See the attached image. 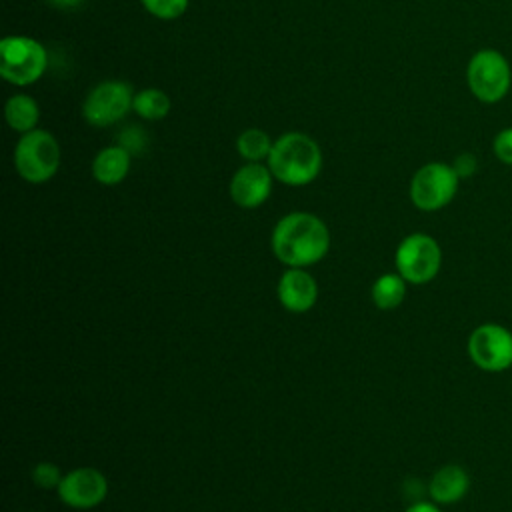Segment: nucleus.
I'll return each mask as SVG.
<instances>
[{
    "mask_svg": "<svg viewBox=\"0 0 512 512\" xmlns=\"http://www.w3.org/2000/svg\"><path fill=\"white\" fill-rule=\"evenodd\" d=\"M460 186V178L452 164L426 162L410 178V202L422 212H436L446 208Z\"/></svg>",
    "mask_w": 512,
    "mask_h": 512,
    "instance_id": "7",
    "label": "nucleus"
},
{
    "mask_svg": "<svg viewBox=\"0 0 512 512\" xmlns=\"http://www.w3.org/2000/svg\"><path fill=\"white\" fill-rule=\"evenodd\" d=\"M394 266L408 284H428L440 272L442 248L434 236L426 232H412L396 246Z\"/></svg>",
    "mask_w": 512,
    "mask_h": 512,
    "instance_id": "6",
    "label": "nucleus"
},
{
    "mask_svg": "<svg viewBox=\"0 0 512 512\" xmlns=\"http://www.w3.org/2000/svg\"><path fill=\"white\" fill-rule=\"evenodd\" d=\"M46 2L60 10H72V8H78L80 4H84L86 0H46Z\"/></svg>",
    "mask_w": 512,
    "mask_h": 512,
    "instance_id": "25",
    "label": "nucleus"
},
{
    "mask_svg": "<svg viewBox=\"0 0 512 512\" xmlns=\"http://www.w3.org/2000/svg\"><path fill=\"white\" fill-rule=\"evenodd\" d=\"M130 164H132V154L124 146L112 144V146L102 148L94 156L92 176L96 182H100L104 186H116L128 176Z\"/></svg>",
    "mask_w": 512,
    "mask_h": 512,
    "instance_id": "14",
    "label": "nucleus"
},
{
    "mask_svg": "<svg viewBox=\"0 0 512 512\" xmlns=\"http://www.w3.org/2000/svg\"><path fill=\"white\" fill-rule=\"evenodd\" d=\"M406 280L398 274V272H384L380 274L372 288H370V296L376 308L380 310H394L404 302L406 296Z\"/></svg>",
    "mask_w": 512,
    "mask_h": 512,
    "instance_id": "16",
    "label": "nucleus"
},
{
    "mask_svg": "<svg viewBox=\"0 0 512 512\" xmlns=\"http://www.w3.org/2000/svg\"><path fill=\"white\" fill-rule=\"evenodd\" d=\"M4 118L14 132L26 134L38 126V120H40L38 102L30 94H24V92L14 94L4 104Z\"/></svg>",
    "mask_w": 512,
    "mask_h": 512,
    "instance_id": "15",
    "label": "nucleus"
},
{
    "mask_svg": "<svg viewBox=\"0 0 512 512\" xmlns=\"http://www.w3.org/2000/svg\"><path fill=\"white\" fill-rule=\"evenodd\" d=\"M170 108H172V100L160 88H144L134 92L132 110L144 120H150V122L162 120L168 116Z\"/></svg>",
    "mask_w": 512,
    "mask_h": 512,
    "instance_id": "17",
    "label": "nucleus"
},
{
    "mask_svg": "<svg viewBox=\"0 0 512 512\" xmlns=\"http://www.w3.org/2000/svg\"><path fill=\"white\" fill-rule=\"evenodd\" d=\"M48 68V52L42 42L14 34L0 40V76L14 86L38 82Z\"/></svg>",
    "mask_w": 512,
    "mask_h": 512,
    "instance_id": "5",
    "label": "nucleus"
},
{
    "mask_svg": "<svg viewBox=\"0 0 512 512\" xmlns=\"http://www.w3.org/2000/svg\"><path fill=\"white\" fill-rule=\"evenodd\" d=\"M468 490H470V474L460 464L440 466L428 482L430 500L440 506H450L460 502L468 494Z\"/></svg>",
    "mask_w": 512,
    "mask_h": 512,
    "instance_id": "13",
    "label": "nucleus"
},
{
    "mask_svg": "<svg viewBox=\"0 0 512 512\" xmlns=\"http://www.w3.org/2000/svg\"><path fill=\"white\" fill-rule=\"evenodd\" d=\"M140 4L158 20H176L188 10L190 0H140Z\"/></svg>",
    "mask_w": 512,
    "mask_h": 512,
    "instance_id": "19",
    "label": "nucleus"
},
{
    "mask_svg": "<svg viewBox=\"0 0 512 512\" xmlns=\"http://www.w3.org/2000/svg\"><path fill=\"white\" fill-rule=\"evenodd\" d=\"M120 146H124L130 154L134 152H140L144 146H146V134L138 128V126H130V128H124L122 134H120Z\"/></svg>",
    "mask_w": 512,
    "mask_h": 512,
    "instance_id": "22",
    "label": "nucleus"
},
{
    "mask_svg": "<svg viewBox=\"0 0 512 512\" xmlns=\"http://www.w3.org/2000/svg\"><path fill=\"white\" fill-rule=\"evenodd\" d=\"M56 492L62 504L74 510H90L104 502L108 494V480L100 470L82 466L66 472Z\"/></svg>",
    "mask_w": 512,
    "mask_h": 512,
    "instance_id": "10",
    "label": "nucleus"
},
{
    "mask_svg": "<svg viewBox=\"0 0 512 512\" xmlns=\"http://www.w3.org/2000/svg\"><path fill=\"white\" fill-rule=\"evenodd\" d=\"M274 140L262 128H246L236 138V152L246 162H262L268 158Z\"/></svg>",
    "mask_w": 512,
    "mask_h": 512,
    "instance_id": "18",
    "label": "nucleus"
},
{
    "mask_svg": "<svg viewBox=\"0 0 512 512\" xmlns=\"http://www.w3.org/2000/svg\"><path fill=\"white\" fill-rule=\"evenodd\" d=\"M32 482L42 490H56L64 478L62 470L54 462H38L32 468Z\"/></svg>",
    "mask_w": 512,
    "mask_h": 512,
    "instance_id": "20",
    "label": "nucleus"
},
{
    "mask_svg": "<svg viewBox=\"0 0 512 512\" xmlns=\"http://www.w3.org/2000/svg\"><path fill=\"white\" fill-rule=\"evenodd\" d=\"M272 180L274 176L266 164L246 162L230 178V198L240 208H258L270 198Z\"/></svg>",
    "mask_w": 512,
    "mask_h": 512,
    "instance_id": "11",
    "label": "nucleus"
},
{
    "mask_svg": "<svg viewBox=\"0 0 512 512\" xmlns=\"http://www.w3.org/2000/svg\"><path fill=\"white\" fill-rule=\"evenodd\" d=\"M466 84L478 102L498 104L512 88V66L500 50L480 48L466 64Z\"/></svg>",
    "mask_w": 512,
    "mask_h": 512,
    "instance_id": "3",
    "label": "nucleus"
},
{
    "mask_svg": "<svg viewBox=\"0 0 512 512\" xmlns=\"http://www.w3.org/2000/svg\"><path fill=\"white\" fill-rule=\"evenodd\" d=\"M452 168H454V172L458 174L460 180L470 178V176H474L476 170H478V158H476V154H472V152H460V154L454 158Z\"/></svg>",
    "mask_w": 512,
    "mask_h": 512,
    "instance_id": "23",
    "label": "nucleus"
},
{
    "mask_svg": "<svg viewBox=\"0 0 512 512\" xmlns=\"http://www.w3.org/2000/svg\"><path fill=\"white\" fill-rule=\"evenodd\" d=\"M470 362L484 372H504L512 368V332L498 322L478 324L466 342Z\"/></svg>",
    "mask_w": 512,
    "mask_h": 512,
    "instance_id": "8",
    "label": "nucleus"
},
{
    "mask_svg": "<svg viewBox=\"0 0 512 512\" xmlns=\"http://www.w3.org/2000/svg\"><path fill=\"white\" fill-rule=\"evenodd\" d=\"M134 90L124 80H102L88 90L82 102V116L94 128L120 122L132 110Z\"/></svg>",
    "mask_w": 512,
    "mask_h": 512,
    "instance_id": "9",
    "label": "nucleus"
},
{
    "mask_svg": "<svg viewBox=\"0 0 512 512\" xmlns=\"http://www.w3.org/2000/svg\"><path fill=\"white\" fill-rule=\"evenodd\" d=\"M492 152L498 162L512 166V126L502 128L492 140Z\"/></svg>",
    "mask_w": 512,
    "mask_h": 512,
    "instance_id": "21",
    "label": "nucleus"
},
{
    "mask_svg": "<svg viewBox=\"0 0 512 512\" xmlns=\"http://www.w3.org/2000/svg\"><path fill=\"white\" fill-rule=\"evenodd\" d=\"M404 512H444V510H442V508H440V504H436V502H424V500H418V502L410 504Z\"/></svg>",
    "mask_w": 512,
    "mask_h": 512,
    "instance_id": "24",
    "label": "nucleus"
},
{
    "mask_svg": "<svg viewBox=\"0 0 512 512\" xmlns=\"http://www.w3.org/2000/svg\"><path fill=\"white\" fill-rule=\"evenodd\" d=\"M60 160V144L48 130L34 128L16 142L14 168L18 176L30 184L48 182L58 172Z\"/></svg>",
    "mask_w": 512,
    "mask_h": 512,
    "instance_id": "4",
    "label": "nucleus"
},
{
    "mask_svg": "<svg viewBox=\"0 0 512 512\" xmlns=\"http://www.w3.org/2000/svg\"><path fill=\"white\" fill-rule=\"evenodd\" d=\"M270 246L286 268H308L326 256L330 232L320 216L296 210L276 222Z\"/></svg>",
    "mask_w": 512,
    "mask_h": 512,
    "instance_id": "1",
    "label": "nucleus"
},
{
    "mask_svg": "<svg viewBox=\"0 0 512 512\" xmlns=\"http://www.w3.org/2000/svg\"><path fill=\"white\" fill-rule=\"evenodd\" d=\"M280 304L294 314L308 312L318 300V284L306 268H286L276 288Z\"/></svg>",
    "mask_w": 512,
    "mask_h": 512,
    "instance_id": "12",
    "label": "nucleus"
},
{
    "mask_svg": "<svg viewBox=\"0 0 512 512\" xmlns=\"http://www.w3.org/2000/svg\"><path fill=\"white\" fill-rule=\"evenodd\" d=\"M266 166L274 180L286 186H306L322 170L320 144L304 132H286L274 140Z\"/></svg>",
    "mask_w": 512,
    "mask_h": 512,
    "instance_id": "2",
    "label": "nucleus"
}]
</instances>
